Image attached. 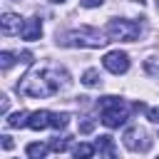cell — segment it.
<instances>
[{
  "instance_id": "cell-1",
  "label": "cell",
  "mask_w": 159,
  "mask_h": 159,
  "mask_svg": "<svg viewBox=\"0 0 159 159\" xmlns=\"http://www.w3.org/2000/svg\"><path fill=\"white\" fill-rule=\"evenodd\" d=\"M65 72L57 70V67H42V70H32L27 77H22V82L17 84V92L20 94H27V97H52L60 87H62V80Z\"/></svg>"
},
{
  "instance_id": "cell-16",
  "label": "cell",
  "mask_w": 159,
  "mask_h": 159,
  "mask_svg": "<svg viewBox=\"0 0 159 159\" xmlns=\"http://www.w3.org/2000/svg\"><path fill=\"white\" fill-rule=\"evenodd\" d=\"M70 147V137H55L52 142H50V149L52 152H65Z\"/></svg>"
},
{
  "instance_id": "cell-9",
  "label": "cell",
  "mask_w": 159,
  "mask_h": 159,
  "mask_svg": "<svg viewBox=\"0 0 159 159\" xmlns=\"http://www.w3.org/2000/svg\"><path fill=\"white\" fill-rule=\"evenodd\" d=\"M20 35H22V40H40V35H42V25H40V20H37V17L25 20Z\"/></svg>"
},
{
  "instance_id": "cell-6",
  "label": "cell",
  "mask_w": 159,
  "mask_h": 159,
  "mask_svg": "<svg viewBox=\"0 0 159 159\" xmlns=\"http://www.w3.org/2000/svg\"><path fill=\"white\" fill-rule=\"evenodd\" d=\"M102 65H104V70H109L112 75H124V72L129 70V55L122 52V50H112V52L104 55Z\"/></svg>"
},
{
  "instance_id": "cell-10",
  "label": "cell",
  "mask_w": 159,
  "mask_h": 159,
  "mask_svg": "<svg viewBox=\"0 0 159 159\" xmlns=\"http://www.w3.org/2000/svg\"><path fill=\"white\" fill-rule=\"evenodd\" d=\"M94 147L99 149V154H102L104 159H117V147H114V139H112L109 134H102Z\"/></svg>"
},
{
  "instance_id": "cell-24",
  "label": "cell",
  "mask_w": 159,
  "mask_h": 159,
  "mask_svg": "<svg viewBox=\"0 0 159 159\" xmlns=\"http://www.w3.org/2000/svg\"><path fill=\"white\" fill-rule=\"evenodd\" d=\"M157 10H159V0H157Z\"/></svg>"
},
{
  "instance_id": "cell-4",
  "label": "cell",
  "mask_w": 159,
  "mask_h": 159,
  "mask_svg": "<svg viewBox=\"0 0 159 159\" xmlns=\"http://www.w3.org/2000/svg\"><path fill=\"white\" fill-rule=\"evenodd\" d=\"M107 35H109V40L134 42L142 35V22H137V20H109L107 22Z\"/></svg>"
},
{
  "instance_id": "cell-17",
  "label": "cell",
  "mask_w": 159,
  "mask_h": 159,
  "mask_svg": "<svg viewBox=\"0 0 159 159\" xmlns=\"http://www.w3.org/2000/svg\"><path fill=\"white\" fill-rule=\"evenodd\" d=\"M12 62H15V55H12V52H2V55H0V67H2V70H10Z\"/></svg>"
},
{
  "instance_id": "cell-21",
  "label": "cell",
  "mask_w": 159,
  "mask_h": 159,
  "mask_svg": "<svg viewBox=\"0 0 159 159\" xmlns=\"http://www.w3.org/2000/svg\"><path fill=\"white\" fill-rule=\"evenodd\" d=\"M102 2H104V0H82V5H84V7H99Z\"/></svg>"
},
{
  "instance_id": "cell-25",
  "label": "cell",
  "mask_w": 159,
  "mask_h": 159,
  "mask_svg": "<svg viewBox=\"0 0 159 159\" xmlns=\"http://www.w3.org/2000/svg\"><path fill=\"white\" fill-rule=\"evenodd\" d=\"M157 159H159V157H157Z\"/></svg>"
},
{
  "instance_id": "cell-22",
  "label": "cell",
  "mask_w": 159,
  "mask_h": 159,
  "mask_svg": "<svg viewBox=\"0 0 159 159\" xmlns=\"http://www.w3.org/2000/svg\"><path fill=\"white\" fill-rule=\"evenodd\" d=\"M2 149H12V139H10L7 134L2 137Z\"/></svg>"
},
{
  "instance_id": "cell-18",
  "label": "cell",
  "mask_w": 159,
  "mask_h": 159,
  "mask_svg": "<svg viewBox=\"0 0 159 159\" xmlns=\"http://www.w3.org/2000/svg\"><path fill=\"white\" fill-rule=\"evenodd\" d=\"M144 67H147V72H149L152 77H159V62H157L154 57H149V60L144 62Z\"/></svg>"
},
{
  "instance_id": "cell-23",
  "label": "cell",
  "mask_w": 159,
  "mask_h": 159,
  "mask_svg": "<svg viewBox=\"0 0 159 159\" xmlns=\"http://www.w3.org/2000/svg\"><path fill=\"white\" fill-rule=\"evenodd\" d=\"M50 2H65V0H50Z\"/></svg>"
},
{
  "instance_id": "cell-11",
  "label": "cell",
  "mask_w": 159,
  "mask_h": 159,
  "mask_svg": "<svg viewBox=\"0 0 159 159\" xmlns=\"http://www.w3.org/2000/svg\"><path fill=\"white\" fill-rule=\"evenodd\" d=\"M47 149L50 147H45V144H40V142H32V144H27V157L30 159H45V154H47Z\"/></svg>"
},
{
  "instance_id": "cell-8",
  "label": "cell",
  "mask_w": 159,
  "mask_h": 159,
  "mask_svg": "<svg viewBox=\"0 0 159 159\" xmlns=\"http://www.w3.org/2000/svg\"><path fill=\"white\" fill-rule=\"evenodd\" d=\"M22 20L17 17V15H12V12H5L2 17H0V30H2V35H15V32H20L22 30Z\"/></svg>"
},
{
  "instance_id": "cell-2",
  "label": "cell",
  "mask_w": 159,
  "mask_h": 159,
  "mask_svg": "<svg viewBox=\"0 0 159 159\" xmlns=\"http://www.w3.org/2000/svg\"><path fill=\"white\" fill-rule=\"evenodd\" d=\"M97 107H99V114H102V124L109 127V129L122 127L129 117V107L119 97H102L97 102Z\"/></svg>"
},
{
  "instance_id": "cell-12",
  "label": "cell",
  "mask_w": 159,
  "mask_h": 159,
  "mask_svg": "<svg viewBox=\"0 0 159 159\" xmlns=\"http://www.w3.org/2000/svg\"><path fill=\"white\" fill-rule=\"evenodd\" d=\"M27 119H30V114H27V112H15L12 117H7V119H5V124H7V127H25V124H27Z\"/></svg>"
},
{
  "instance_id": "cell-20",
  "label": "cell",
  "mask_w": 159,
  "mask_h": 159,
  "mask_svg": "<svg viewBox=\"0 0 159 159\" xmlns=\"http://www.w3.org/2000/svg\"><path fill=\"white\" fill-rule=\"evenodd\" d=\"M147 119H149V122H159V107L147 109Z\"/></svg>"
},
{
  "instance_id": "cell-13",
  "label": "cell",
  "mask_w": 159,
  "mask_h": 159,
  "mask_svg": "<svg viewBox=\"0 0 159 159\" xmlns=\"http://www.w3.org/2000/svg\"><path fill=\"white\" fill-rule=\"evenodd\" d=\"M94 149H97V147H92V144L82 142V144H77V147H75V159H89V157L94 154Z\"/></svg>"
},
{
  "instance_id": "cell-19",
  "label": "cell",
  "mask_w": 159,
  "mask_h": 159,
  "mask_svg": "<svg viewBox=\"0 0 159 159\" xmlns=\"http://www.w3.org/2000/svg\"><path fill=\"white\" fill-rule=\"evenodd\" d=\"M92 129H94V119H82V122H80V132H82V134H89Z\"/></svg>"
},
{
  "instance_id": "cell-3",
  "label": "cell",
  "mask_w": 159,
  "mask_h": 159,
  "mask_svg": "<svg viewBox=\"0 0 159 159\" xmlns=\"http://www.w3.org/2000/svg\"><path fill=\"white\" fill-rule=\"evenodd\" d=\"M62 42L70 47H104L109 40H104V35L97 27H80V30H70L62 37Z\"/></svg>"
},
{
  "instance_id": "cell-14",
  "label": "cell",
  "mask_w": 159,
  "mask_h": 159,
  "mask_svg": "<svg viewBox=\"0 0 159 159\" xmlns=\"http://www.w3.org/2000/svg\"><path fill=\"white\" fill-rule=\"evenodd\" d=\"M82 82H84L87 87H99V84H102V77H99L97 70H87V72L82 75Z\"/></svg>"
},
{
  "instance_id": "cell-7",
  "label": "cell",
  "mask_w": 159,
  "mask_h": 159,
  "mask_svg": "<svg viewBox=\"0 0 159 159\" xmlns=\"http://www.w3.org/2000/svg\"><path fill=\"white\" fill-rule=\"evenodd\" d=\"M27 127L35 129V132H40V129H45V127H52V112H47V109L32 112L30 119H27Z\"/></svg>"
},
{
  "instance_id": "cell-15",
  "label": "cell",
  "mask_w": 159,
  "mask_h": 159,
  "mask_svg": "<svg viewBox=\"0 0 159 159\" xmlns=\"http://www.w3.org/2000/svg\"><path fill=\"white\" fill-rule=\"evenodd\" d=\"M70 124V114L67 112H57V114H52V127L55 129H65Z\"/></svg>"
},
{
  "instance_id": "cell-5",
  "label": "cell",
  "mask_w": 159,
  "mask_h": 159,
  "mask_svg": "<svg viewBox=\"0 0 159 159\" xmlns=\"http://www.w3.org/2000/svg\"><path fill=\"white\" fill-rule=\"evenodd\" d=\"M122 139H124V147L129 152H149V147H152V139L142 127H129Z\"/></svg>"
}]
</instances>
